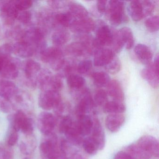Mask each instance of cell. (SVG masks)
Masks as SVG:
<instances>
[{
	"mask_svg": "<svg viewBox=\"0 0 159 159\" xmlns=\"http://www.w3.org/2000/svg\"><path fill=\"white\" fill-rule=\"evenodd\" d=\"M47 138L40 145V152L42 159H66L60 145L57 137L52 133L46 135Z\"/></svg>",
	"mask_w": 159,
	"mask_h": 159,
	"instance_id": "1",
	"label": "cell"
},
{
	"mask_svg": "<svg viewBox=\"0 0 159 159\" xmlns=\"http://www.w3.org/2000/svg\"><path fill=\"white\" fill-rule=\"evenodd\" d=\"M106 16L111 25L118 26L122 22L128 20L125 14V5L124 2L121 1H110L108 2Z\"/></svg>",
	"mask_w": 159,
	"mask_h": 159,
	"instance_id": "2",
	"label": "cell"
},
{
	"mask_svg": "<svg viewBox=\"0 0 159 159\" xmlns=\"http://www.w3.org/2000/svg\"><path fill=\"white\" fill-rule=\"evenodd\" d=\"M41 59L43 62L50 64L56 70H60L65 60L63 52L57 47H51L44 50L42 53Z\"/></svg>",
	"mask_w": 159,
	"mask_h": 159,
	"instance_id": "3",
	"label": "cell"
},
{
	"mask_svg": "<svg viewBox=\"0 0 159 159\" xmlns=\"http://www.w3.org/2000/svg\"><path fill=\"white\" fill-rule=\"evenodd\" d=\"M112 41V29L104 24L100 25L96 32V38L94 39L93 45L95 51L104 46L111 45Z\"/></svg>",
	"mask_w": 159,
	"mask_h": 159,
	"instance_id": "4",
	"label": "cell"
},
{
	"mask_svg": "<svg viewBox=\"0 0 159 159\" xmlns=\"http://www.w3.org/2000/svg\"><path fill=\"white\" fill-rule=\"evenodd\" d=\"M61 102V96L59 92L47 90L41 93L39 98L40 107L46 110L56 107Z\"/></svg>",
	"mask_w": 159,
	"mask_h": 159,
	"instance_id": "5",
	"label": "cell"
},
{
	"mask_svg": "<svg viewBox=\"0 0 159 159\" xmlns=\"http://www.w3.org/2000/svg\"><path fill=\"white\" fill-rule=\"evenodd\" d=\"M136 143L152 157H159V142L154 137L149 135L143 136L138 139Z\"/></svg>",
	"mask_w": 159,
	"mask_h": 159,
	"instance_id": "6",
	"label": "cell"
},
{
	"mask_svg": "<svg viewBox=\"0 0 159 159\" xmlns=\"http://www.w3.org/2000/svg\"><path fill=\"white\" fill-rule=\"evenodd\" d=\"M56 123L54 116L50 112H41L38 117V127L40 131L45 135L52 133Z\"/></svg>",
	"mask_w": 159,
	"mask_h": 159,
	"instance_id": "7",
	"label": "cell"
},
{
	"mask_svg": "<svg viewBox=\"0 0 159 159\" xmlns=\"http://www.w3.org/2000/svg\"><path fill=\"white\" fill-rule=\"evenodd\" d=\"M79 102L76 107V113L77 117L83 115H88L93 109L95 106V103L92 98L88 89L79 97Z\"/></svg>",
	"mask_w": 159,
	"mask_h": 159,
	"instance_id": "8",
	"label": "cell"
},
{
	"mask_svg": "<svg viewBox=\"0 0 159 159\" xmlns=\"http://www.w3.org/2000/svg\"><path fill=\"white\" fill-rule=\"evenodd\" d=\"M96 24L90 17L79 20H74L70 28L72 32L80 34H86L94 30Z\"/></svg>",
	"mask_w": 159,
	"mask_h": 159,
	"instance_id": "9",
	"label": "cell"
},
{
	"mask_svg": "<svg viewBox=\"0 0 159 159\" xmlns=\"http://www.w3.org/2000/svg\"><path fill=\"white\" fill-rule=\"evenodd\" d=\"M91 138L96 144L98 150H102L106 145V137L102 125L98 118L93 120V125Z\"/></svg>",
	"mask_w": 159,
	"mask_h": 159,
	"instance_id": "10",
	"label": "cell"
},
{
	"mask_svg": "<svg viewBox=\"0 0 159 159\" xmlns=\"http://www.w3.org/2000/svg\"><path fill=\"white\" fill-rule=\"evenodd\" d=\"M66 51L70 55L77 57L86 56L94 53L93 50L90 46L80 41L69 44L67 47Z\"/></svg>",
	"mask_w": 159,
	"mask_h": 159,
	"instance_id": "11",
	"label": "cell"
},
{
	"mask_svg": "<svg viewBox=\"0 0 159 159\" xmlns=\"http://www.w3.org/2000/svg\"><path fill=\"white\" fill-rule=\"evenodd\" d=\"M94 55L93 64L97 67L105 66L115 57L112 50L104 47L96 50Z\"/></svg>",
	"mask_w": 159,
	"mask_h": 159,
	"instance_id": "12",
	"label": "cell"
},
{
	"mask_svg": "<svg viewBox=\"0 0 159 159\" xmlns=\"http://www.w3.org/2000/svg\"><path fill=\"white\" fill-rule=\"evenodd\" d=\"M125 120V116L122 113L110 114L106 118L105 125L110 132L116 133L124 124Z\"/></svg>",
	"mask_w": 159,
	"mask_h": 159,
	"instance_id": "13",
	"label": "cell"
},
{
	"mask_svg": "<svg viewBox=\"0 0 159 159\" xmlns=\"http://www.w3.org/2000/svg\"><path fill=\"white\" fill-rule=\"evenodd\" d=\"M141 77L151 87L157 88L159 85V71L154 69L152 63L147 65L146 68L141 72Z\"/></svg>",
	"mask_w": 159,
	"mask_h": 159,
	"instance_id": "14",
	"label": "cell"
},
{
	"mask_svg": "<svg viewBox=\"0 0 159 159\" xmlns=\"http://www.w3.org/2000/svg\"><path fill=\"white\" fill-rule=\"evenodd\" d=\"M60 147L66 159H87L82 152L74 148L66 139L61 140Z\"/></svg>",
	"mask_w": 159,
	"mask_h": 159,
	"instance_id": "15",
	"label": "cell"
},
{
	"mask_svg": "<svg viewBox=\"0 0 159 159\" xmlns=\"http://www.w3.org/2000/svg\"><path fill=\"white\" fill-rule=\"evenodd\" d=\"M107 93L114 101L122 102L125 94L120 83L116 80H111L107 85Z\"/></svg>",
	"mask_w": 159,
	"mask_h": 159,
	"instance_id": "16",
	"label": "cell"
},
{
	"mask_svg": "<svg viewBox=\"0 0 159 159\" xmlns=\"http://www.w3.org/2000/svg\"><path fill=\"white\" fill-rule=\"evenodd\" d=\"M64 134L66 136V139L73 146H79L82 145L84 139V136L78 130L75 122L65 131Z\"/></svg>",
	"mask_w": 159,
	"mask_h": 159,
	"instance_id": "17",
	"label": "cell"
},
{
	"mask_svg": "<svg viewBox=\"0 0 159 159\" xmlns=\"http://www.w3.org/2000/svg\"><path fill=\"white\" fill-rule=\"evenodd\" d=\"M76 123L78 130L83 136H88L91 134L93 120L89 115H84L78 117V121Z\"/></svg>",
	"mask_w": 159,
	"mask_h": 159,
	"instance_id": "18",
	"label": "cell"
},
{
	"mask_svg": "<svg viewBox=\"0 0 159 159\" xmlns=\"http://www.w3.org/2000/svg\"><path fill=\"white\" fill-rule=\"evenodd\" d=\"M134 53L139 60L145 65L152 63V53L150 48L145 44H138L134 48Z\"/></svg>",
	"mask_w": 159,
	"mask_h": 159,
	"instance_id": "19",
	"label": "cell"
},
{
	"mask_svg": "<svg viewBox=\"0 0 159 159\" xmlns=\"http://www.w3.org/2000/svg\"><path fill=\"white\" fill-rule=\"evenodd\" d=\"M68 7V12L75 20L89 17V13L87 9L80 3L71 2L69 3Z\"/></svg>",
	"mask_w": 159,
	"mask_h": 159,
	"instance_id": "20",
	"label": "cell"
},
{
	"mask_svg": "<svg viewBox=\"0 0 159 159\" xmlns=\"http://www.w3.org/2000/svg\"><path fill=\"white\" fill-rule=\"evenodd\" d=\"M13 52L16 55L22 58L30 57L33 54V49L31 45L25 41L16 43L13 47Z\"/></svg>",
	"mask_w": 159,
	"mask_h": 159,
	"instance_id": "21",
	"label": "cell"
},
{
	"mask_svg": "<svg viewBox=\"0 0 159 159\" xmlns=\"http://www.w3.org/2000/svg\"><path fill=\"white\" fill-rule=\"evenodd\" d=\"M129 11L132 19L139 22L144 17L141 1H132L129 5Z\"/></svg>",
	"mask_w": 159,
	"mask_h": 159,
	"instance_id": "22",
	"label": "cell"
},
{
	"mask_svg": "<svg viewBox=\"0 0 159 159\" xmlns=\"http://www.w3.org/2000/svg\"><path fill=\"white\" fill-rule=\"evenodd\" d=\"M0 71H2L4 77L10 79H15L18 76V71L16 65L7 59H4L2 68Z\"/></svg>",
	"mask_w": 159,
	"mask_h": 159,
	"instance_id": "23",
	"label": "cell"
},
{
	"mask_svg": "<svg viewBox=\"0 0 159 159\" xmlns=\"http://www.w3.org/2000/svg\"><path fill=\"white\" fill-rule=\"evenodd\" d=\"M125 151L132 155L134 159H150L152 156L140 148L137 143L129 145Z\"/></svg>",
	"mask_w": 159,
	"mask_h": 159,
	"instance_id": "24",
	"label": "cell"
},
{
	"mask_svg": "<svg viewBox=\"0 0 159 159\" xmlns=\"http://www.w3.org/2000/svg\"><path fill=\"white\" fill-rule=\"evenodd\" d=\"M104 112L109 114H120L125 111V105L123 102L116 101H108L104 106Z\"/></svg>",
	"mask_w": 159,
	"mask_h": 159,
	"instance_id": "25",
	"label": "cell"
},
{
	"mask_svg": "<svg viewBox=\"0 0 159 159\" xmlns=\"http://www.w3.org/2000/svg\"><path fill=\"white\" fill-rule=\"evenodd\" d=\"M119 30L125 48L127 50L132 49L134 43V39L132 30L130 28L125 27Z\"/></svg>",
	"mask_w": 159,
	"mask_h": 159,
	"instance_id": "26",
	"label": "cell"
},
{
	"mask_svg": "<svg viewBox=\"0 0 159 159\" xmlns=\"http://www.w3.org/2000/svg\"><path fill=\"white\" fill-rule=\"evenodd\" d=\"M16 92V85L11 82L4 81L0 84V95L5 99L11 98Z\"/></svg>",
	"mask_w": 159,
	"mask_h": 159,
	"instance_id": "27",
	"label": "cell"
},
{
	"mask_svg": "<svg viewBox=\"0 0 159 159\" xmlns=\"http://www.w3.org/2000/svg\"><path fill=\"white\" fill-rule=\"evenodd\" d=\"M93 82L94 84L98 88L107 86L110 81V77L104 71H97L93 73Z\"/></svg>",
	"mask_w": 159,
	"mask_h": 159,
	"instance_id": "28",
	"label": "cell"
},
{
	"mask_svg": "<svg viewBox=\"0 0 159 159\" xmlns=\"http://www.w3.org/2000/svg\"><path fill=\"white\" fill-rule=\"evenodd\" d=\"M67 82L70 89L78 91L83 88L85 84V80L82 76L73 74L67 77Z\"/></svg>",
	"mask_w": 159,
	"mask_h": 159,
	"instance_id": "29",
	"label": "cell"
},
{
	"mask_svg": "<svg viewBox=\"0 0 159 159\" xmlns=\"http://www.w3.org/2000/svg\"><path fill=\"white\" fill-rule=\"evenodd\" d=\"M70 39V35L67 30L64 29L58 30L52 36V41L57 45L66 44Z\"/></svg>",
	"mask_w": 159,
	"mask_h": 159,
	"instance_id": "30",
	"label": "cell"
},
{
	"mask_svg": "<svg viewBox=\"0 0 159 159\" xmlns=\"http://www.w3.org/2000/svg\"><path fill=\"white\" fill-rule=\"evenodd\" d=\"M112 41L111 45L113 49L112 50L114 53L120 52L124 46L120 30L112 29Z\"/></svg>",
	"mask_w": 159,
	"mask_h": 159,
	"instance_id": "31",
	"label": "cell"
},
{
	"mask_svg": "<svg viewBox=\"0 0 159 159\" xmlns=\"http://www.w3.org/2000/svg\"><path fill=\"white\" fill-rule=\"evenodd\" d=\"M77 66L76 63L72 60H65L64 64L59 70H60V74H59L62 78L63 77H68L70 75H72Z\"/></svg>",
	"mask_w": 159,
	"mask_h": 159,
	"instance_id": "32",
	"label": "cell"
},
{
	"mask_svg": "<svg viewBox=\"0 0 159 159\" xmlns=\"http://www.w3.org/2000/svg\"><path fill=\"white\" fill-rule=\"evenodd\" d=\"M84 151L91 155H94L97 153L98 148L91 137L84 139L82 144Z\"/></svg>",
	"mask_w": 159,
	"mask_h": 159,
	"instance_id": "33",
	"label": "cell"
},
{
	"mask_svg": "<svg viewBox=\"0 0 159 159\" xmlns=\"http://www.w3.org/2000/svg\"><path fill=\"white\" fill-rule=\"evenodd\" d=\"M40 69V65L38 62L33 60H29L27 62L25 67L26 75L28 78H31L39 71Z\"/></svg>",
	"mask_w": 159,
	"mask_h": 159,
	"instance_id": "34",
	"label": "cell"
},
{
	"mask_svg": "<svg viewBox=\"0 0 159 159\" xmlns=\"http://www.w3.org/2000/svg\"><path fill=\"white\" fill-rule=\"evenodd\" d=\"M55 18L58 24L66 28L70 27L71 23L75 20L69 12L58 14L56 16Z\"/></svg>",
	"mask_w": 159,
	"mask_h": 159,
	"instance_id": "35",
	"label": "cell"
},
{
	"mask_svg": "<svg viewBox=\"0 0 159 159\" xmlns=\"http://www.w3.org/2000/svg\"><path fill=\"white\" fill-rule=\"evenodd\" d=\"M105 67L108 72L111 74H115L120 70L121 64L120 59L115 56V57Z\"/></svg>",
	"mask_w": 159,
	"mask_h": 159,
	"instance_id": "36",
	"label": "cell"
},
{
	"mask_svg": "<svg viewBox=\"0 0 159 159\" xmlns=\"http://www.w3.org/2000/svg\"><path fill=\"white\" fill-rule=\"evenodd\" d=\"M46 85H49L51 89L50 90L59 92L62 89L63 86L62 78L58 74L56 76H53L51 78Z\"/></svg>",
	"mask_w": 159,
	"mask_h": 159,
	"instance_id": "37",
	"label": "cell"
},
{
	"mask_svg": "<svg viewBox=\"0 0 159 159\" xmlns=\"http://www.w3.org/2000/svg\"><path fill=\"white\" fill-rule=\"evenodd\" d=\"M95 104L99 106H104L108 102V94L107 91L100 89L95 93L94 97Z\"/></svg>",
	"mask_w": 159,
	"mask_h": 159,
	"instance_id": "38",
	"label": "cell"
},
{
	"mask_svg": "<svg viewBox=\"0 0 159 159\" xmlns=\"http://www.w3.org/2000/svg\"><path fill=\"white\" fill-rule=\"evenodd\" d=\"M147 30L151 32L158 31L159 28V18L158 16H154L149 17L145 23Z\"/></svg>",
	"mask_w": 159,
	"mask_h": 159,
	"instance_id": "39",
	"label": "cell"
},
{
	"mask_svg": "<svg viewBox=\"0 0 159 159\" xmlns=\"http://www.w3.org/2000/svg\"><path fill=\"white\" fill-rule=\"evenodd\" d=\"M27 118V117L23 111H18L15 116L13 124L14 129L17 132L20 131L23 123Z\"/></svg>",
	"mask_w": 159,
	"mask_h": 159,
	"instance_id": "40",
	"label": "cell"
},
{
	"mask_svg": "<svg viewBox=\"0 0 159 159\" xmlns=\"http://www.w3.org/2000/svg\"><path fill=\"white\" fill-rule=\"evenodd\" d=\"M93 62L90 60H84L79 63L77 70L80 74H86L91 71L93 68Z\"/></svg>",
	"mask_w": 159,
	"mask_h": 159,
	"instance_id": "41",
	"label": "cell"
},
{
	"mask_svg": "<svg viewBox=\"0 0 159 159\" xmlns=\"http://www.w3.org/2000/svg\"><path fill=\"white\" fill-rule=\"evenodd\" d=\"M142 6H143V13H144V17L150 15L153 13L154 10V2L152 1L148 0H144L141 1Z\"/></svg>",
	"mask_w": 159,
	"mask_h": 159,
	"instance_id": "42",
	"label": "cell"
},
{
	"mask_svg": "<svg viewBox=\"0 0 159 159\" xmlns=\"http://www.w3.org/2000/svg\"><path fill=\"white\" fill-rule=\"evenodd\" d=\"M16 8L18 11H26L29 9L32 5V2L29 0L14 1Z\"/></svg>",
	"mask_w": 159,
	"mask_h": 159,
	"instance_id": "43",
	"label": "cell"
},
{
	"mask_svg": "<svg viewBox=\"0 0 159 159\" xmlns=\"http://www.w3.org/2000/svg\"><path fill=\"white\" fill-rule=\"evenodd\" d=\"M71 118L69 116H65L62 118V120L59 125V131L61 133L64 134L65 131L73 123Z\"/></svg>",
	"mask_w": 159,
	"mask_h": 159,
	"instance_id": "44",
	"label": "cell"
},
{
	"mask_svg": "<svg viewBox=\"0 0 159 159\" xmlns=\"http://www.w3.org/2000/svg\"><path fill=\"white\" fill-rule=\"evenodd\" d=\"M31 15L29 11H20L18 12L17 19L24 24L29 22L31 19Z\"/></svg>",
	"mask_w": 159,
	"mask_h": 159,
	"instance_id": "45",
	"label": "cell"
},
{
	"mask_svg": "<svg viewBox=\"0 0 159 159\" xmlns=\"http://www.w3.org/2000/svg\"><path fill=\"white\" fill-rule=\"evenodd\" d=\"M13 52V47L9 44H4L0 46V56L7 57L8 55Z\"/></svg>",
	"mask_w": 159,
	"mask_h": 159,
	"instance_id": "46",
	"label": "cell"
},
{
	"mask_svg": "<svg viewBox=\"0 0 159 159\" xmlns=\"http://www.w3.org/2000/svg\"><path fill=\"white\" fill-rule=\"evenodd\" d=\"M107 3L108 2L104 0L97 1V6L98 11L101 14H104L106 13L107 7Z\"/></svg>",
	"mask_w": 159,
	"mask_h": 159,
	"instance_id": "47",
	"label": "cell"
},
{
	"mask_svg": "<svg viewBox=\"0 0 159 159\" xmlns=\"http://www.w3.org/2000/svg\"><path fill=\"white\" fill-rule=\"evenodd\" d=\"M18 140V134L17 131L13 129L12 132L10 134L8 139V143L10 146H13L15 145Z\"/></svg>",
	"mask_w": 159,
	"mask_h": 159,
	"instance_id": "48",
	"label": "cell"
},
{
	"mask_svg": "<svg viewBox=\"0 0 159 159\" xmlns=\"http://www.w3.org/2000/svg\"><path fill=\"white\" fill-rule=\"evenodd\" d=\"M113 159H134L131 154L125 151H122L117 152Z\"/></svg>",
	"mask_w": 159,
	"mask_h": 159,
	"instance_id": "49",
	"label": "cell"
},
{
	"mask_svg": "<svg viewBox=\"0 0 159 159\" xmlns=\"http://www.w3.org/2000/svg\"><path fill=\"white\" fill-rule=\"evenodd\" d=\"M159 55L157 54V55L155 56V58H154V61H153V62L152 63V65H153L154 69L158 71H159Z\"/></svg>",
	"mask_w": 159,
	"mask_h": 159,
	"instance_id": "50",
	"label": "cell"
},
{
	"mask_svg": "<svg viewBox=\"0 0 159 159\" xmlns=\"http://www.w3.org/2000/svg\"><path fill=\"white\" fill-rule=\"evenodd\" d=\"M29 159V158H25V159Z\"/></svg>",
	"mask_w": 159,
	"mask_h": 159,
	"instance_id": "51",
	"label": "cell"
}]
</instances>
